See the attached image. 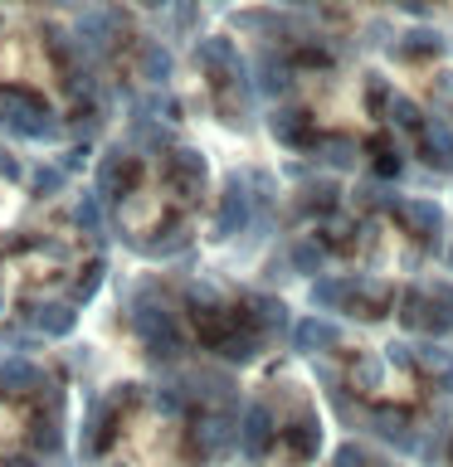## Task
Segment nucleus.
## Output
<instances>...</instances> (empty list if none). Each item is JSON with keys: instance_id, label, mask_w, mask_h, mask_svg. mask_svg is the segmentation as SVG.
<instances>
[{"instance_id": "9d476101", "label": "nucleus", "mask_w": 453, "mask_h": 467, "mask_svg": "<svg viewBox=\"0 0 453 467\" xmlns=\"http://www.w3.org/2000/svg\"><path fill=\"white\" fill-rule=\"evenodd\" d=\"M0 467H35V462H29V458H5Z\"/></svg>"}, {"instance_id": "20e7f679", "label": "nucleus", "mask_w": 453, "mask_h": 467, "mask_svg": "<svg viewBox=\"0 0 453 467\" xmlns=\"http://www.w3.org/2000/svg\"><path fill=\"white\" fill-rule=\"evenodd\" d=\"M269 433H273L269 409L254 404V409H248V423H244V448H248V452H263V448H269Z\"/></svg>"}, {"instance_id": "f257e3e1", "label": "nucleus", "mask_w": 453, "mask_h": 467, "mask_svg": "<svg viewBox=\"0 0 453 467\" xmlns=\"http://www.w3.org/2000/svg\"><path fill=\"white\" fill-rule=\"evenodd\" d=\"M0 122L20 127L25 137H39V131H49V102L39 93H29V88H0Z\"/></svg>"}, {"instance_id": "7ed1b4c3", "label": "nucleus", "mask_w": 453, "mask_h": 467, "mask_svg": "<svg viewBox=\"0 0 453 467\" xmlns=\"http://www.w3.org/2000/svg\"><path fill=\"white\" fill-rule=\"evenodd\" d=\"M142 181V161L127 151H112L108 166H102V190H132Z\"/></svg>"}, {"instance_id": "39448f33", "label": "nucleus", "mask_w": 453, "mask_h": 467, "mask_svg": "<svg viewBox=\"0 0 453 467\" xmlns=\"http://www.w3.org/2000/svg\"><path fill=\"white\" fill-rule=\"evenodd\" d=\"M317 443H321V433H317L312 419H302V423H292V429H288V448L298 452V458H312Z\"/></svg>"}, {"instance_id": "6e6552de", "label": "nucleus", "mask_w": 453, "mask_h": 467, "mask_svg": "<svg viewBox=\"0 0 453 467\" xmlns=\"http://www.w3.org/2000/svg\"><path fill=\"white\" fill-rule=\"evenodd\" d=\"M292 258H298L302 268H317V263H321V248H317V244H298V254H292Z\"/></svg>"}, {"instance_id": "9b49d317", "label": "nucleus", "mask_w": 453, "mask_h": 467, "mask_svg": "<svg viewBox=\"0 0 453 467\" xmlns=\"http://www.w3.org/2000/svg\"><path fill=\"white\" fill-rule=\"evenodd\" d=\"M146 5H161V0H146Z\"/></svg>"}, {"instance_id": "1a4fd4ad", "label": "nucleus", "mask_w": 453, "mask_h": 467, "mask_svg": "<svg viewBox=\"0 0 453 467\" xmlns=\"http://www.w3.org/2000/svg\"><path fill=\"white\" fill-rule=\"evenodd\" d=\"M336 467H365V452H361V448H351V443H346L342 452H336Z\"/></svg>"}, {"instance_id": "423d86ee", "label": "nucleus", "mask_w": 453, "mask_h": 467, "mask_svg": "<svg viewBox=\"0 0 453 467\" xmlns=\"http://www.w3.org/2000/svg\"><path fill=\"white\" fill-rule=\"evenodd\" d=\"M405 214H409V224H419L424 234H438V229H444V214H438V204H429V200L405 204Z\"/></svg>"}, {"instance_id": "0eeeda50", "label": "nucleus", "mask_w": 453, "mask_h": 467, "mask_svg": "<svg viewBox=\"0 0 453 467\" xmlns=\"http://www.w3.org/2000/svg\"><path fill=\"white\" fill-rule=\"evenodd\" d=\"M298 336H302V346H317V341H332V331H327V327H317V321H302V331H298Z\"/></svg>"}, {"instance_id": "f03ea898", "label": "nucleus", "mask_w": 453, "mask_h": 467, "mask_svg": "<svg viewBox=\"0 0 453 467\" xmlns=\"http://www.w3.org/2000/svg\"><path fill=\"white\" fill-rule=\"evenodd\" d=\"M166 175H171V185L181 190V195H195V190L205 185V161H200L195 151H175L171 166H166Z\"/></svg>"}]
</instances>
